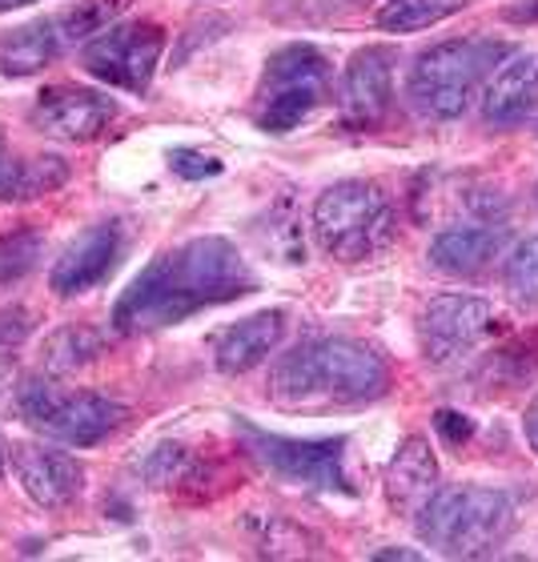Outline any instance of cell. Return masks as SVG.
Returning a JSON list of instances; mask_svg holds the SVG:
<instances>
[{"instance_id": "cell-1", "label": "cell", "mask_w": 538, "mask_h": 562, "mask_svg": "<svg viewBox=\"0 0 538 562\" xmlns=\"http://www.w3.org/2000/svg\"><path fill=\"white\" fill-rule=\"evenodd\" d=\"M258 290V273L229 237L205 234L165 249L130 281L113 305L117 334H153L189 322L201 310L237 302Z\"/></svg>"}, {"instance_id": "cell-2", "label": "cell", "mask_w": 538, "mask_h": 562, "mask_svg": "<svg viewBox=\"0 0 538 562\" xmlns=\"http://www.w3.org/2000/svg\"><path fill=\"white\" fill-rule=\"evenodd\" d=\"M386 358L354 338H310L281 353L269 370V398L285 411L317 406H366L386 398Z\"/></svg>"}, {"instance_id": "cell-3", "label": "cell", "mask_w": 538, "mask_h": 562, "mask_svg": "<svg viewBox=\"0 0 538 562\" xmlns=\"http://www.w3.org/2000/svg\"><path fill=\"white\" fill-rule=\"evenodd\" d=\"M515 498L498 486H438L414 515V530L426 547L450 559H486L515 530Z\"/></svg>"}, {"instance_id": "cell-4", "label": "cell", "mask_w": 538, "mask_h": 562, "mask_svg": "<svg viewBox=\"0 0 538 562\" xmlns=\"http://www.w3.org/2000/svg\"><path fill=\"white\" fill-rule=\"evenodd\" d=\"M511 53L515 48L494 36H455V41L430 45L410 65V105L426 121H458Z\"/></svg>"}, {"instance_id": "cell-5", "label": "cell", "mask_w": 538, "mask_h": 562, "mask_svg": "<svg viewBox=\"0 0 538 562\" xmlns=\"http://www.w3.org/2000/svg\"><path fill=\"white\" fill-rule=\"evenodd\" d=\"M310 225H314L317 246L326 249L329 258L358 266V261L378 258L394 241V205L382 186L350 177V181H334L317 193Z\"/></svg>"}, {"instance_id": "cell-6", "label": "cell", "mask_w": 538, "mask_h": 562, "mask_svg": "<svg viewBox=\"0 0 538 562\" xmlns=\"http://www.w3.org/2000/svg\"><path fill=\"white\" fill-rule=\"evenodd\" d=\"M16 414L24 418V426L72 450L105 442L125 422L121 402L89 394V390H60L48 378H24L16 386Z\"/></svg>"}, {"instance_id": "cell-7", "label": "cell", "mask_w": 538, "mask_h": 562, "mask_svg": "<svg viewBox=\"0 0 538 562\" xmlns=\"http://www.w3.org/2000/svg\"><path fill=\"white\" fill-rule=\"evenodd\" d=\"M329 97V60L314 45H285L266 60L254 93V121L261 133H290Z\"/></svg>"}, {"instance_id": "cell-8", "label": "cell", "mask_w": 538, "mask_h": 562, "mask_svg": "<svg viewBox=\"0 0 538 562\" xmlns=\"http://www.w3.org/2000/svg\"><path fill=\"white\" fill-rule=\"evenodd\" d=\"M237 434L246 438L249 454L281 482L305 491H354L346 474V438H285L246 418H237Z\"/></svg>"}, {"instance_id": "cell-9", "label": "cell", "mask_w": 538, "mask_h": 562, "mask_svg": "<svg viewBox=\"0 0 538 562\" xmlns=\"http://www.w3.org/2000/svg\"><path fill=\"white\" fill-rule=\"evenodd\" d=\"M165 29L153 21H121L89 36L81 48V69L101 85L145 93L153 85V72L161 65Z\"/></svg>"}, {"instance_id": "cell-10", "label": "cell", "mask_w": 538, "mask_h": 562, "mask_svg": "<svg viewBox=\"0 0 538 562\" xmlns=\"http://www.w3.org/2000/svg\"><path fill=\"white\" fill-rule=\"evenodd\" d=\"M101 21H105V4H77L0 33V77H33L48 69L69 48L101 33Z\"/></svg>"}, {"instance_id": "cell-11", "label": "cell", "mask_w": 538, "mask_h": 562, "mask_svg": "<svg viewBox=\"0 0 538 562\" xmlns=\"http://www.w3.org/2000/svg\"><path fill=\"white\" fill-rule=\"evenodd\" d=\"M494 305L486 297L470 293H442L422 310V350L434 366H450L479 350L482 341L494 334Z\"/></svg>"}, {"instance_id": "cell-12", "label": "cell", "mask_w": 538, "mask_h": 562, "mask_svg": "<svg viewBox=\"0 0 538 562\" xmlns=\"http://www.w3.org/2000/svg\"><path fill=\"white\" fill-rule=\"evenodd\" d=\"M394 65H399V48L394 45H366L358 48L346 69H341V125L354 133L378 130L394 105Z\"/></svg>"}, {"instance_id": "cell-13", "label": "cell", "mask_w": 538, "mask_h": 562, "mask_svg": "<svg viewBox=\"0 0 538 562\" xmlns=\"http://www.w3.org/2000/svg\"><path fill=\"white\" fill-rule=\"evenodd\" d=\"M29 121L45 137L85 145V140L109 133V125L117 121V101L101 89H85V85H48L36 93Z\"/></svg>"}, {"instance_id": "cell-14", "label": "cell", "mask_w": 538, "mask_h": 562, "mask_svg": "<svg viewBox=\"0 0 538 562\" xmlns=\"http://www.w3.org/2000/svg\"><path fill=\"white\" fill-rule=\"evenodd\" d=\"M121 258H125V225L97 222L60 249V258L48 270V285L57 297H81L113 278Z\"/></svg>"}, {"instance_id": "cell-15", "label": "cell", "mask_w": 538, "mask_h": 562, "mask_svg": "<svg viewBox=\"0 0 538 562\" xmlns=\"http://www.w3.org/2000/svg\"><path fill=\"white\" fill-rule=\"evenodd\" d=\"M12 470H16L24 494L45 510H65L85 494V467L65 450H53V446H12Z\"/></svg>"}, {"instance_id": "cell-16", "label": "cell", "mask_w": 538, "mask_h": 562, "mask_svg": "<svg viewBox=\"0 0 538 562\" xmlns=\"http://www.w3.org/2000/svg\"><path fill=\"white\" fill-rule=\"evenodd\" d=\"M538 113V53H511L482 85V121L494 130H515Z\"/></svg>"}, {"instance_id": "cell-17", "label": "cell", "mask_w": 538, "mask_h": 562, "mask_svg": "<svg viewBox=\"0 0 538 562\" xmlns=\"http://www.w3.org/2000/svg\"><path fill=\"white\" fill-rule=\"evenodd\" d=\"M281 338H285V310H261L222 329V338L213 346V362L222 374H249L278 350Z\"/></svg>"}, {"instance_id": "cell-18", "label": "cell", "mask_w": 538, "mask_h": 562, "mask_svg": "<svg viewBox=\"0 0 538 562\" xmlns=\"http://www.w3.org/2000/svg\"><path fill=\"white\" fill-rule=\"evenodd\" d=\"M506 229L494 225H462L446 229L430 241V266L446 278H482L494 261L503 258Z\"/></svg>"}, {"instance_id": "cell-19", "label": "cell", "mask_w": 538, "mask_h": 562, "mask_svg": "<svg viewBox=\"0 0 538 562\" xmlns=\"http://www.w3.org/2000/svg\"><path fill=\"white\" fill-rule=\"evenodd\" d=\"M434 491H438V462L430 454V442L422 434H410L386 467V503L399 515H418Z\"/></svg>"}, {"instance_id": "cell-20", "label": "cell", "mask_w": 538, "mask_h": 562, "mask_svg": "<svg viewBox=\"0 0 538 562\" xmlns=\"http://www.w3.org/2000/svg\"><path fill=\"white\" fill-rule=\"evenodd\" d=\"M69 181V161L57 153H36V157H21L12 149L9 133L0 125V201H33L48 198L53 189Z\"/></svg>"}, {"instance_id": "cell-21", "label": "cell", "mask_w": 538, "mask_h": 562, "mask_svg": "<svg viewBox=\"0 0 538 562\" xmlns=\"http://www.w3.org/2000/svg\"><path fill=\"white\" fill-rule=\"evenodd\" d=\"M467 0H386L378 9V24L386 33H418L430 24H442L446 16H455Z\"/></svg>"}, {"instance_id": "cell-22", "label": "cell", "mask_w": 538, "mask_h": 562, "mask_svg": "<svg viewBox=\"0 0 538 562\" xmlns=\"http://www.w3.org/2000/svg\"><path fill=\"white\" fill-rule=\"evenodd\" d=\"M45 258V234L41 229H12V234L0 237V290L9 285H21L29 273L41 266Z\"/></svg>"}, {"instance_id": "cell-23", "label": "cell", "mask_w": 538, "mask_h": 562, "mask_svg": "<svg viewBox=\"0 0 538 562\" xmlns=\"http://www.w3.org/2000/svg\"><path fill=\"white\" fill-rule=\"evenodd\" d=\"M97 353H101V338H97L93 329L65 326V329H57V334L48 338L45 366H48V370H57V374H65V370H77V366L93 362Z\"/></svg>"}, {"instance_id": "cell-24", "label": "cell", "mask_w": 538, "mask_h": 562, "mask_svg": "<svg viewBox=\"0 0 538 562\" xmlns=\"http://www.w3.org/2000/svg\"><path fill=\"white\" fill-rule=\"evenodd\" d=\"M503 281L515 305H538V234L527 237V241L506 258Z\"/></svg>"}, {"instance_id": "cell-25", "label": "cell", "mask_w": 538, "mask_h": 562, "mask_svg": "<svg viewBox=\"0 0 538 562\" xmlns=\"http://www.w3.org/2000/svg\"><path fill=\"white\" fill-rule=\"evenodd\" d=\"M145 479L149 486H177V482H193V458L186 446H157L145 458Z\"/></svg>"}, {"instance_id": "cell-26", "label": "cell", "mask_w": 538, "mask_h": 562, "mask_svg": "<svg viewBox=\"0 0 538 562\" xmlns=\"http://www.w3.org/2000/svg\"><path fill=\"white\" fill-rule=\"evenodd\" d=\"M169 169H173L181 181H205V177L222 173V161L201 149H173L169 153Z\"/></svg>"}, {"instance_id": "cell-27", "label": "cell", "mask_w": 538, "mask_h": 562, "mask_svg": "<svg viewBox=\"0 0 538 562\" xmlns=\"http://www.w3.org/2000/svg\"><path fill=\"white\" fill-rule=\"evenodd\" d=\"M434 426H438V434H442L450 446H462L474 434V422L467 418V414H455V411H438L434 414Z\"/></svg>"}, {"instance_id": "cell-28", "label": "cell", "mask_w": 538, "mask_h": 562, "mask_svg": "<svg viewBox=\"0 0 538 562\" xmlns=\"http://www.w3.org/2000/svg\"><path fill=\"white\" fill-rule=\"evenodd\" d=\"M523 430H527L530 450H535V454H538V402L527 411V418H523Z\"/></svg>"}, {"instance_id": "cell-29", "label": "cell", "mask_w": 538, "mask_h": 562, "mask_svg": "<svg viewBox=\"0 0 538 562\" xmlns=\"http://www.w3.org/2000/svg\"><path fill=\"white\" fill-rule=\"evenodd\" d=\"M374 559H402V562H418L422 554H418V551H378Z\"/></svg>"}, {"instance_id": "cell-30", "label": "cell", "mask_w": 538, "mask_h": 562, "mask_svg": "<svg viewBox=\"0 0 538 562\" xmlns=\"http://www.w3.org/2000/svg\"><path fill=\"white\" fill-rule=\"evenodd\" d=\"M36 0H0V12H12V9H29Z\"/></svg>"}, {"instance_id": "cell-31", "label": "cell", "mask_w": 538, "mask_h": 562, "mask_svg": "<svg viewBox=\"0 0 538 562\" xmlns=\"http://www.w3.org/2000/svg\"><path fill=\"white\" fill-rule=\"evenodd\" d=\"M0 479H4V450H0Z\"/></svg>"}]
</instances>
